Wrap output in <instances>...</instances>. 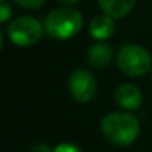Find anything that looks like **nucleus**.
<instances>
[{"label":"nucleus","mask_w":152,"mask_h":152,"mask_svg":"<svg viewBox=\"0 0 152 152\" xmlns=\"http://www.w3.org/2000/svg\"><path fill=\"white\" fill-rule=\"evenodd\" d=\"M15 3L26 9H37L45 3V0H15Z\"/></svg>","instance_id":"obj_11"},{"label":"nucleus","mask_w":152,"mask_h":152,"mask_svg":"<svg viewBox=\"0 0 152 152\" xmlns=\"http://www.w3.org/2000/svg\"><path fill=\"white\" fill-rule=\"evenodd\" d=\"M48 34L54 39L66 40L76 36L82 28V15L72 8L54 9L45 23Z\"/></svg>","instance_id":"obj_2"},{"label":"nucleus","mask_w":152,"mask_h":152,"mask_svg":"<svg viewBox=\"0 0 152 152\" xmlns=\"http://www.w3.org/2000/svg\"><path fill=\"white\" fill-rule=\"evenodd\" d=\"M11 14H12V9L8 3V0H2L0 2V20H2V23H6L9 20Z\"/></svg>","instance_id":"obj_12"},{"label":"nucleus","mask_w":152,"mask_h":152,"mask_svg":"<svg viewBox=\"0 0 152 152\" xmlns=\"http://www.w3.org/2000/svg\"><path fill=\"white\" fill-rule=\"evenodd\" d=\"M58 2H61V3H64V5L70 6V5H75V3H78L79 0H58Z\"/></svg>","instance_id":"obj_14"},{"label":"nucleus","mask_w":152,"mask_h":152,"mask_svg":"<svg viewBox=\"0 0 152 152\" xmlns=\"http://www.w3.org/2000/svg\"><path fill=\"white\" fill-rule=\"evenodd\" d=\"M116 103L125 110H134L142 104L143 96L137 85L134 84H122L115 91Z\"/></svg>","instance_id":"obj_6"},{"label":"nucleus","mask_w":152,"mask_h":152,"mask_svg":"<svg viewBox=\"0 0 152 152\" xmlns=\"http://www.w3.org/2000/svg\"><path fill=\"white\" fill-rule=\"evenodd\" d=\"M88 28H90L91 37L97 40H104V39H109L115 33V23L112 17L103 14V15L93 18Z\"/></svg>","instance_id":"obj_7"},{"label":"nucleus","mask_w":152,"mask_h":152,"mask_svg":"<svg viewBox=\"0 0 152 152\" xmlns=\"http://www.w3.org/2000/svg\"><path fill=\"white\" fill-rule=\"evenodd\" d=\"M112 57H113V51L106 43L93 45L88 49V54H87L88 63L93 67H104V66H107L112 61Z\"/></svg>","instance_id":"obj_9"},{"label":"nucleus","mask_w":152,"mask_h":152,"mask_svg":"<svg viewBox=\"0 0 152 152\" xmlns=\"http://www.w3.org/2000/svg\"><path fill=\"white\" fill-rule=\"evenodd\" d=\"M43 28L40 23L31 17H20L11 23L8 34L17 46H31L42 37Z\"/></svg>","instance_id":"obj_4"},{"label":"nucleus","mask_w":152,"mask_h":152,"mask_svg":"<svg viewBox=\"0 0 152 152\" xmlns=\"http://www.w3.org/2000/svg\"><path fill=\"white\" fill-rule=\"evenodd\" d=\"M137 0H99L102 11L112 18H124L128 15Z\"/></svg>","instance_id":"obj_8"},{"label":"nucleus","mask_w":152,"mask_h":152,"mask_svg":"<svg viewBox=\"0 0 152 152\" xmlns=\"http://www.w3.org/2000/svg\"><path fill=\"white\" fill-rule=\"evenodd\" d=\"M103 136L118 146H128L140 134V124L136 116L127 112H112L102 121Z\"/></svg>","instance_id":"obj_1"},{"label":"nucleus","mask_w":152,"mask_h":152,"mask_svg":"<svg viewBox=\"0 0 152 152\" xmlns=\"http://www.w3.org/2000/svg\"><path fill=\"white\" fill-rule=\"evenodd\" d=\"M30 152H54V151H51V148L48 145H45V143H37V145H34L31 148Z\"/></svg>","instance_id":"obj_13"},{"label":"nucleus","mask_w":152,"mask_h":152,"mask_svg":"<svg viewBox=\"0 0 152 152\" xmlns=\"http://www.w3.org/2000/svg\"><path fill=\"white\" fill-rule=\"evenodd\" d=\"M69 91L79 103H88L97 93V81L88 70L76 69L69 78Z\"/></svg>","instance_id":"obj_5"},{"label":"nucleus","mask_w":152,"mask_h":152,"mask_svg":"<svg viewBox=\"0 0 152 152\" xmlns=\"http://www.w3.org/2000/svg\"><path fill=\"white\" fill-rule=\"evenodd\" d=\"M116 64L119 70L127 76H143L148 73L152 67V58L151 54L140 45H124L116 57Z\"/></svg>","instance_id":"obj_3"},{"label":"nucleus","mask_w":152,"mask_h":152,"mask_svg":"<svg viewBox=\"0 0 152 152\" xmlns=\"http://www.w3.org/2000/svg\"><path fill=\"white\" fill-rule=\"evenodd\" d=\"M54 152H84V151L75 143H60L54 148Z\"/></svg>","instance_id":"obj_10"}]
</instances>
